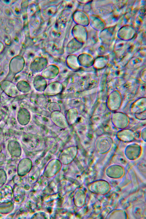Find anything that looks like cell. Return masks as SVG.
<instances>
[{
    "mask_svg": "<svg viewBox=\"0 0 146 219\" xmlns=\"http://www.w3.org/2000/svg\"><path fill=\"white\" fill-rule=\"evenodd\" d=\"M62 164L59 159H52L48 162L45 168L44 175L48 177L54 176L61 169Z\"/></svg>",
    "mask_w": 146,
    "mask_h": 219,
    "instance_id": "7a4b0ae2",
    "label": "cell"
},
{
    "mask_svg": "<svg viewBox=\"0 0 146 219\" xmlns=\"http://www.w3.org/2000/svg\"><path fill=\"white\" fill-rule=\"evenodd\" d=\"M1 148H2L1 146V144L0 143V153L1 152V149H2Z\"/></svg>",
    "mask_w": 146,
    "mask_h": 219,
    "instance_id": "52a82bcc",
    "label": "cell"
},
{
    "mask_svg": "<svg viewBox=\"0 0 146 219\" xmlns=\"http://www.w3.org/2000/svg\"><path fill=\"white\" fill-rule=\"evenodd\" d=\"M7 149L10 153L13 156H19L21 153V147L17 141L12 140L8 143Z\"/></svg>",
    "mask_w": 146,
    "mask_h": 219,
    "instance_id": "277c9868",
    "label": "cell"
},
{
    "mask_svg": "<svg viewBox=\"0 0 146 219\" xmlns=\"http://www.w3.org/2000/svg\"><path fill=\"white\" fill-rule=\"evenodd\" d=\"M40 175L39 169L37 167H33L29 175V178L30 179V182L32 183H35L38 180Z\"/></svg>",
    "mask_w": 146,
    "mask_h": 219,
    "instance_id": "5b68a950",
    "label": "cell"
},
{
    "mask_svg": "<svg viewBox=\"0 0 146 219\" xmlns=\"http://www.w3.org/2000/svg\"><path fill=\"white\" fill-rule=\"evenodd\" d=\"M78 153V149L76 146H71L66 148L61 152L59 160L64 165L71 163L76 158Z\"/></svg>",
    "mask_w": 146,
    "mask_h": 219,
    "instance_id": "6da1fadb",
    "label": "cell"
},
{
    "mask_svg": "<svg viewBox=\"0 0 146 219\" xmlns=\"http://www.w3.org/2000/svg\"><path fill=\"white\" fill-rule=\"evenodd\" d=\"M30 119L31 117L29 114L18 115L17 118L19 123L22 125H27L29 123Z\"/></svg>",
    "mask_w": 146,
    "mask_h": 219,
    "instance_id": "8992f818",
    "label": "cell"
},
{
    "mask_svg": "<svg viewBox=\"0 0 146 219\" xmlns=\"http://www.w3.org/2000/svg\"><path fill=\"white\" fill-rule=\"evenodd\" d=\"M51 116L53 123L59 127L64 129L69 125L66 117L62 114L53 113Z\"/></svg>",
    "mask_w": 146,
    "mask_h": 219,
    "instance_id": "3957f363",
    "label": "cell"
}]
</instances>
